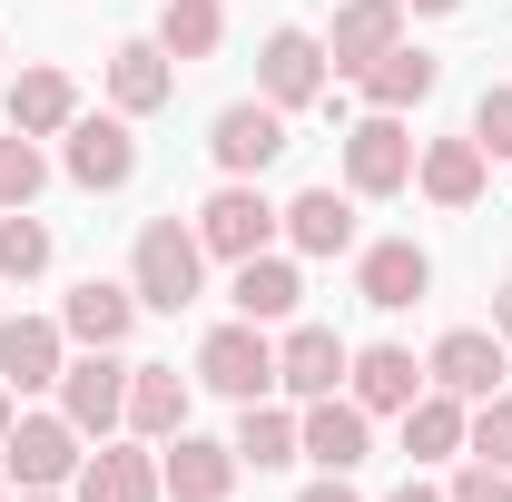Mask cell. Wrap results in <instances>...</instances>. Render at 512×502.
<instances>
[{
    "mask_svg": "<svg viewBox=\"0 0 512 502\" xmlns=\"http://www.w3.org/2000/svg\"><path fill=\"white\" fill-rule=\"evenodd\" d=\"M493 335H503V345H512V286H503V296H493Z\"/></svg>",
    "mask_w": 512,
    "mask_h": 502,
    "instance_id": "obj_37",
    "label": "cell"
},
{
    "mask_svg": "<svg viewBox=\"0 0 512 502\" xmlns=\"http://www.w3.org/2000/svg\"><path fill=\"white\" fill-rule=\"evenodd\" d=\"M148 40H158L178 69L217 60V40H227V0H158V30H148Z\"/></svg>",
    "mask_w": 512,
    "mask_h": 502,
    "instance_id": "obj_27",
    "label": "cell"
},
{
    "mask_svg": "<svg viewBox=\"0 0 512 502\" xmlns=\"http://www.w3.org/2000/svg\"><path fill=\"white\" fill-rule=\"evenodd\" d=\"M355 296H365L375 315L424 306V296H434V256L414 247V237H375V247L355 256Z\"/></svg>",
    "mask_w": 512,
    "mask_h": 502,
    "instance_id": "obj_13",
    "label": "cell"
},
{
    "mask_svg": "<svg viewBox=\"0 0 512 502\" xmlns=\"http://www.w3.org/2000/svg\"><path fill=\"white\" fill-rule=\"evenodd\" d=\"M434 89H444V60H434V50H414V40H394V50L365 69V99L394 109V119H404V109H424Z\"/></svg>",
    "mask_w": 512,
    "mask_h": 502,
    "instance_id": "obj_25",
    "label": "cell"
},
{
    "mask_svg": "<svg viewBox=\"0 0 512 502\" xmlns=\"http://www.w3.org/2000/svg\"><path fill=\"white\" fill-rule=\"evenodd\" d=\"M60 138H69V148H60V168H69V178H79L89 197H109V188H128V178H138V138H128V119H119V109H109V119H89V109H79Z\"/></svg>",
    "mask_w": 512,
    "mask_h": 502,
    "instance_id": "obj_11",
    "label": "cell"
},
{
    "mask_svg": "<svg viewBox=\"0 0 512 502\" xmlns=\"http://www.w3.org/2000/svg\"><path fill=\"white\" fill-rule=\"evenodd\" d=\"M20 502H60V493H20Z\"/></svg>",
    "mask_w": 512,
    "mask_h": 502,
    "instance_id": "obj_40",
    "label": "cell"
},
{
    "mask_svg": "<svg viewBox=\"0 0 512 502\" xmlns=\"http://www.w3.org/2000/svg\"><path fill=\"white\" fill-rule=\"evenodd\" d=\"M178 99V60L158 50V40H119L109 50V109L119 119H148V109H168Z\"/></svg>",
    "mask_w": 512,
    "mask_h": 502,
    "instance_id": "obj_20",
    "label": "cell"
},
{
    "mask_svg": "<svg viewBox=\"0 0 512 502\" xmlns=\"http://www.w3.org/2000/svg\"><path fill=\"white\" fill-rule=\"evenodd\" d=\"M227 296H237V315H247V325H286V315L306 306V276H296V256H237V286H227Z\"/></svg>",
    "mask_w": 512,
    "mask_h": 502,
    "instance_id": "obj_22",
    "label": "cell"
},
{
    "mask_svg": "<svg viewBox=\"0 0 512 502\" xmlns=\"http://www.w3.org/2000/svg\"><path fill=\"white\" fill-rule=\"evenodd\" d=\"M197 384L207 394H227V404H256L266 384H276V335L266 325H207V345H197Z\"/></svg>",
    "mask_w": 512,
    "mask_h": 502,
    "instance_id": "obj_4",
    "label": "cell"
},
{
    "mask_svg": "<svg viewBox=\"0 0 512 502\" xmlns=\"http://www.w3.org/2000/svg\"><path fill=\"white\" fill-rule=\"evenodd\" d=\"M296 502H365V493H355L345 473H316V483H306V493H296Z\"/></svg>",
    "mask_w": 512,
    "mask_h": 502,
    "instance_id": "obj_35",
    "label": "cell"
},
{
    "mask_svg": "<svg viewBox=\"0 0 512 502\" xmlns=\"http://www.w3.org/2000/svg\"><path fill=\"white\" fill-rule=\"evenodd\" d=\"M197 247L227 256V266H237V256H266L276 247V197L256 188V178H227V188L197 207Z\"/></svg>",
    "mask_w": 512,
    "mask_h": 502,
    "instance_id": "obj_6",
    "label": "cell"
},
{
    "mask_svg": "<svg viewBox=\"0 0 512 502\" xmlns=\"http://www.w3.org/2000/svg\"><path fill=\"white\" fill-rule=\"evenodd\" d=\"M60 325H69V345H128L138 296H128L119 276H79V286H69V306H60Z\"/></svg>",
    "mask_w": 512,
    "mask_h": 502,
    "instance_id": "obj_23",
    "label": "cell"
},
{
    "mask_svg": "<svg viewBox=\"0 0 512 502\" xmlns=\"http://www.w3.org/2000/svg\"><path fill=\"white\" fill-rule=\"evenodd\" d=\"M10 424H20V394H10V384H0V443H10Z\"/></svg>",
    "mask_w": 512,
    "mask_h": 502,
    "instance_id": "obj_38",
    "label": "cell"
},
{
    "mask_svg": "<svg viewBox=\"0 0 512 502\" xmlns=\"http://www.w3.org/2000/svg\"><path fill=\"white\" fill-rule=\"evenodd\" d=\"M128 434L138 443L188 434V375L178 365H128Z\"/></svg>",
    "mask_w": 512,
    "mask_h": 502,
    "instance_id": "obj_24",
    "label": "cell"
},
{
    "mask_svg": "<svg viewBox=\"0 0 512 502\" xmlns=\"http://www.w3.org/2000/svg\"><path fill=\"white\" fill-rule=\"evenodd\" d=\"M197 286H207V247H197V227L148 217V227H138V247H128V296H138V315L197 306Z\"/></svg>",
    "mask_w": 512,
    "mask_h": 502,
    "instance_id": "obj_1",
    "label": "cell"
},
{
    "mask_svg": "<svg viewBox=\"0 0 512 502\" xmlns=\"http://www.w3.org/2000/svg\"><path fill=\"white\" fill-rule=\"evenodd\" d=\"M237 443H207V434H168L158 443V493L168 502H227L237 493Z\"/></svg>",
    "mask_w": 512,
    "mask_h": 502,
    "instance_id": "obj_14",
    "label": "cell"
},
{
    "mask_svg": "<svg viewBox=\"0 0 512 502\" xmlns=\"http://www.w3.org/2000/svg\"><path fill=\"white\" fill-rule=\"evenodd\" d=\"M345 365H355V345H345L335 325H286V345H276V384H286L296 404L335 394V384H345Z\"/></svg>",
    "mask_w": 512,
    "mask_h": 502,
    "instance_id": "obj_18",
    "label": "cell"
},
{
    "mask_svg": "<svg viewBox=\"0 0 512 502\" xmlns=\"http://www.w3.org/2000/svg\"><path fill=\"white\" fill-rule=\"evenodd\" d=\"M394 40H404V0H345L335 30H325V69H335V79H365Z\"/></svg>",
    "mask_w": 512,
    "mask_h": 502,
    "instance_id": "obj_15",
    "label": "cell"
},
{
    "mask_svg": "<svg viewBox=\"0 0 512 502\" xmlns=\"http://www.w3.org/2000/svg\"><path fill=\"white\" fill-rule=\"evenodd\" d=\"M404 10H424V20H444V10H463V0H404Z\"/></svg>",
    "mask_w": 512,
    "mask_h": 502,
    "instance_id": "obj_39",
    "label": "cell"
},
{
    "mask_svg": "<svg viewBox=\"0 0 512 502\" xmlns=\"http://www.w3.org/2000/svg\"><path fill=\"white\" fill-rule=\"evenodd\" d=\"M345 188L355 197H404L414 188V138H404L394 109H375V119L345 128Z\"/></svg>",
    "mask_w": 512,
    "mask_h": 502,
    "instance_id": "obj_7",
    "label": "cell"
},
{
    "mask_svg": "<svg viewBox=\"0 0 512 502\" xmlns=\"http://www.w3.org/2000/svg\"><path fill=\"white\" fill-rule=\"evenodd\" d=\"M60 414L89 443H109L128 424V365H119V345H79V355L60 365Z\"/></svg>",
    "mask_w": 512,
    "mask_h": 502,
    "instance_id": "obj_3",
    "label": "cell"
},
{
    "mask_svg": "<svg viewBox=\"0 0 512 502\" xmlns=\"http://www.w3.org/2000/svg\"><path fill=\"white\" fill-rule=\"evenodd\" d=\"M79 453H89V434L69 414H20L10 443H0V473H10V493H60L79 473Z\"/></svg>",
    "mask_w": 512,
    "mask_h": 502,
    "instance_id": "obj_2",
    "label": "cell"
},
{
    "mask_svg": "<svg viewBox=\"0 0 512 502\" xmlns=\"http://www.w3.org/2000/svg\"><path fill=\"white\" fill-rule=\"evenodd\" d=\"M444 502H512V473H503V463H483V453H473V463H463V473L444 483Z\"/></svg>",
    "mask_w": 512,
    "mask_h": 502,
    "instance_id": "obj_34",
    "label": "cell"
},
{
    "mask_svg": "<svg viewBox=\"0 0 512 502\" xmlns=\"http://www.w3.org/2000/svg\"><path fill=\"white\" fill-rule=\"evenodd\" d=\"M207 158H217L227 178H266V168L286 158V109H266V99L217 109V119H207Z\"/></svg>",
    "mask_w": 512,
    "mask_h": 502,
    "instance_id": "obj_8",
    "label": "cell"
},
{
    "mask_svg": "<svg viewBox=\"0 0 512 502\" xmlns=\"http://www.w3.org/2000/svg\"><path fill=\"white\" fill-rule=\"evenodd\" d=\"M69 119H79V79L69 69H20L10 79V128L20 138H60Z\"/></svg>",
    "mask_w": 512,
    "mask_h": 502,
    "instance_id": "obj_26",
    "label": "cell"
},
{
    "mask_svg": "<svg viewBox=\"0 0 512 502\" xmlns=\"http://www.w3.org/2000/svg\"><path fill=\"white\" fill-rule=\"evenodd\" d=\"M463 424H473V404L444 394V384H424V394L404 404V453H414V463H444V453H463Z\"/></svg>",
    "mask_w": 512,
    "mask_h": 502,
    "instance_id": "obj_28",
    "label": "cell"
},
{
    "mask_svg": "<svg viewBox=\"0 0 512 502\" xmlns=\"http://www.w3.org/2000/svg\"><path fill=\"white\" fill-rule=\"evenodd\" d=\"M60 365H69L60 315H0V384L10 394H60Z\"/></svg>",
    "mask_w": 512,
    "mask_h": 502,
    "instance_id": "obj_12",
    "label": "cell"
},
{
    "mask_svg": "<svg viewBox=\"0 0 512 502\" xmlns=\"http://www.w3.org/2000/svg\"><path fill=\"white\" fill-rule=\"evenodd\" d=\"M384 502H444V483H394Z\"/></svg>",
    "mask_w": 512,
    "mask_h": 502,
    "instance_id": "obj_36",
    "label": "cell"
},
{
    "mask_svg": "<svg viewBox=\"0 0 512 502\" xmlns=\"http://www.w3.org/2000/svg\"><path fill=\"white\" fill-rule=\"evenodd\" d=\"M69 493L79 502H168L158 493V453L148 443H99V453H79V473H69Z\"/></svg>",
    "mask_w": 512,
    "mask_h": 502,
    "instance_id": "obj_16",
    "label": "cell"
},
{
    "mask_svg": "<svg viewBox=\"0 0 512 502\" xmlns=\"http://www.w3.org/2000/svg\"><path fill=\"white\" fill-rule=\"evenodd\" d=\"M0 276H10V286L50 276V227H40L30 207H0Z\"/></svg>",
    "mask_w": 512,
    "mask_h": 502,
    "instance_id": "obj_30",
    "label": "cell"
},
{
    "mask_svg": "<svg viewBox=\"0 0 512 502\" xmlns=\"http://www.w3.org/2000/svg\"><path fill=\"white\" fill-rule=\"evenodd\" d=\"M237 463H247V473H286V463H306V453H296V414H286V404H266V394H256V404H237Z\"/></svg>",
    "mask_w": 512,
    "mask_h": 502,
    "instance_id": "obj_29",
    "label": "cell"
},
{
    "mask_svg": "<svg viewBox=\"0 0 512 502\" xmlns=\"http://www.w3.org/2000/svg\"><path fill=\"white\" fill-rule=\"evenodd\" d=\"M276 237L296 256H345L355 247V188H306L276 207Z\"/></svg>",
    "mask_w": 512,
    "mask_h": 502,
    "instance_id": "obj_19",
    "label": "cell"
},
{
    "mask_svg": "<svg viewBox=\"0 0 512 502\" xmlns=\"http://www.w3.org/2000/svg\"><path fill=\"white\" fill-rule=\"evenodd\" d=\"M325 79H335V69H325V40H316V30H296V20L266 30V50H256V99H266V109H286V119L316 109Z\"/></svg>",
    "mask_w": 512,
    "mask_h": 502,
    "instance_id": "obj_5",
    "label": "cell"
},
{
    "mask_svg": "<svg viewBox=\"0 0 512 502\" xmlns=\"http://www.w3.org/2000/svg\"><path fill=\"white\" fill-rule=\"evenodd\" d=\"M483 178H493V158L473 148V128H463V138H424V148H414V188L434 197V207H453V217H463V207H483Z\"/></svg>",
    "mask_w": 512,
    "mask_h": 502,
    "instance_id": "obj_17",
    "label": "cell"
},
{
    "mask_svg": "<svg viewBox=\"0 0 512 502\" xmlns=\"http://www.w3.org/2000/svg\"><path fill=\"white\" fill-rule=\"evenodd\" d=\"M345 394H355L365 414H404V404L424 394V365H414V345H355V365H345Z\"/></svg>",
    "mask_w": 512,
    "mask_h": 502,
    "instance_id": "obj_21",
    "label": "cell"
},
{
    "mask_svg": "<svg viewBox=\"0 0 512 502\" xmlns=\"http://www.w3.org/2000/svg\"><path fill=\"white\" fill-rule=\"evenodd\" d=\"M296 453H306L316 473H355V463L375 453V414H365L355 394H316V404L296 414Z\"/></svg>",
    "mask_w": 512,
    "mask_h": 502,
    "instance_id": "obj_10",
    "label": "cell"
},
{
    "mask_svg": "<svg viewBox=\"0 0 512 502\" xmlns=\"http://www.w3.org/2000/svg\"><path fill=\"white\" fill-rule=\"evenodd\" d=\"M463 453H483V463H503V473H512V394H483V404H473Z\"/></svg>",
    "mask_w": 512,
    "mask_h": 502,
    "instance_id": "obj_32",
    "label": "cell"
},
{
    "mask_svg": "<svg viewBox=\"0 0 512 502\" xmlns=\"http://www.w3.org/2000/svg\"><path fill=\"white\" fill-rule=\"evenodd\" d=\"M50 188V158H40V138H0V207H30V197Z\"/></svg>",
    "mask_w": 512,
    "mask_h": 502,
    "instance_id": "obj_31",
    "label": "cell"
},
{
    "mask_svg": "<svg viewBox=\"0 0 512 502\" xmlns=\"http://www.w3.org/2000/svg\"><path fill=\"white\" fill-rule=\"evenodd\" d=\"M473 148H483V158H512V79H493V89L473 99Z\"/></svg>",
    "mask_w": 512,
    "mask_h": 502,
    "instance_id": "obj_33",
    "label": "cell"
},
{
    "mask_svg": "<svg viewBox=\"0 0 512 502\" xmlns=\"http://www.w3.org/2000/svg\"><path fill=\"white\" fill-rule=\"evenodd\" d=\"M0 502H10V473H0Z\"/></svg>",
    "mask_w": 512,
    "mask_h": 502,
    "instance_id": "obj_41",
    "label": "cell"
},
{
    "mask_svg": "<svg viewBox=\"0 0 512 502\" xmlns=\"http://www.w3.org/2000/svg\"><path fill=\"white\" fill-rule=\"evenodd\" d=\"M503 365H512V345L493 325H453V335H434V355H424V384L483 404V394H503Z\"/></svg>",
    "mask_w": 512,
    "mask_h": 502,
    "instance_id": "obj_9",
    "label": "cell"
}]
</instances>
